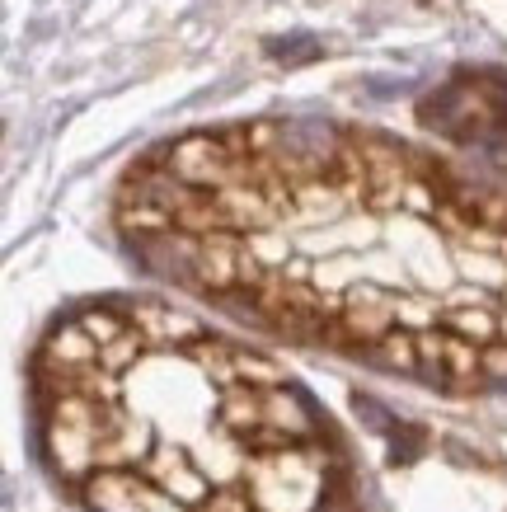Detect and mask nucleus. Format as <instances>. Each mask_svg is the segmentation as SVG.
<instances>
[{
  "label": "nucleus",
  "mask_w": 507,
  "mask_h": 512,
  "mask_svg": "<svg viewBox=\"0 0 507 512\" xmlns=\"http://www.w3.org/2000/svg\"><path fill=\"white\" fill-rule=\"evenodd\" d=\"M85 503L94 512H188L179 498H169L165 489L137 470H99L85 480Z\"/></svg>",
  "instance_id": "nucleus-1"
},
{
  "label": "nucleus",
  "mask_w": 507,
  "mask_h": 512,
  "mask_svg": "<svg viewBox=\"0 0 507 512\" xmlns=\"http://www.w3.org/2000/svg\"><path fill=\"white\" fill-rule=\"evenodd\" d=\"M263 52H268L277 66H306V62H320L324 57V43L310 38V33H287V38H268Z\"/></svg>",
  "instance_id": "nucleus-2"
},
{
  "label": "nucleus",
  "mask_w": 507,
  "mask_h": 512,
  "mask_svg": "<svg viewBox=\"0 0 507 512\" xmlns=\"http://www.w3.org/2000/svg\"><path fill=\"white\" fill-rule=\"evenodd\" d=\"M198 512H259L254 508V498L249 494H235V489H221V494H212L207 503H202Z\"/></svg>",
  "instance_id": "nucleus-3"
}]
</instances>
